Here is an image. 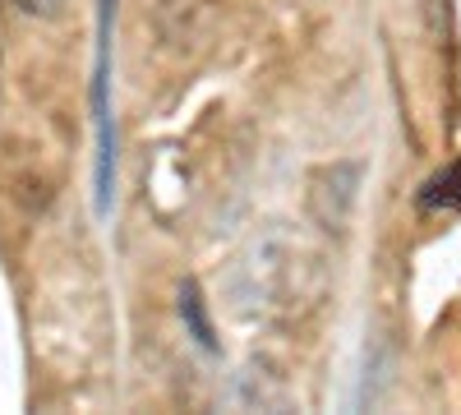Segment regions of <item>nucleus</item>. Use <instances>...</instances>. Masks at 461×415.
<instances>
[{"mask_svg": "<svg viewBox=\"0 0 461 415\" xmlns=\"http://www.w3.org/2000/svg\"><path fill=\"white\" fill-rule=\"evenodd\" d=\"M360 180H365V167H360V162H328V167H314L304 203H310V217H314L319 231L346 236L351 212H356V199H360Z\"/></svg>", "mask_w": 461, "mask_h": 415, "instance_id": "f03ea898", "label": "nucleus"}, {"mask_svg": "<svg viewBox=\"0 0 461 415\" xmlns=\"http://www.w3.org/2000/svg\"><path fill=\"white\" fill-rule=\"evenodd\" d=\"M176 310H180L185 332L194 337V347L212 356L221 342H217V328H212V314H208V300H203L199 277H185V282H180V291H176Z\"/></svg>", "mask_w": 461, "mask_h": 415, "instance_id": "7ed1b4c3", "label": "nucleus"}, {"mask_svg": "<svg viewBox=\"0 0 461 415\" xmlns=\"http://www.w3.org/2000/svg\"><path fill=\"white\" fill-rule=\"evenodd\" d=\"M111 23H115V0H97V60H93V212L106 217L115 203V116H111Z\"/></svg>", "mask_w": 461, "mask_h": 415, "instance_id": "f257e3e1", "label": "nucleus"}, {"mask_svg": "<svg viewBox=\"0 0 461 415\" xmlns=\"http://www.w3.org/2000/svg\"><path fill=\"white\" fill-rule=\"evenodd\" d=\"M415 208L425 217H443V212H461V158L447 162L443 171H434L415 194Z\"/></svg>", "mask_w": 461, "mask_h": 415, "instance_id": "20e7f679", "label": "nucleus"}, {"mask_svg": "<svg viewBox=\"0 0 461 415\" xmlns=\"http://www.w3.org/2000/svg\"><path fill=\"white\" fill-rule=\"evenodd\" d=\"M14 5H19L23 14H32V19H51V14H60L65 0H14Z\"/></svg>", "mask_w": 461, "mask_h": 415, "instance_id": "39448f33", "label": "nucleus"}]
</instances>
